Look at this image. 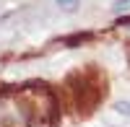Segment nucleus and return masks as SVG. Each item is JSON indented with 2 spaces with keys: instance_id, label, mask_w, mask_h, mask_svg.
Instances as JSON below:
<instances>
[{
  "instance_id": "nucleus-6",
  "label": "nucleus",
  "mask_w": 130,
  "mask_h": 127,
  "mask_svg": "<svg viewBox=\"0 0 130 127\" xmlns=\"http://www.w3.org/2000/svg\"><path fill=\"white\" fill-rule=\"evenodd\" d=\"M127 60H130V44H127Z\"/></svg>"
},
{
  "instance_id": "nucleus-5",
  "label": "nucleus",
  "mask_w": 130,
  "mask_h": 127,
  "mask_svg": "<svg viewBox=\"0 0 130 127\" xmlns=\"http://www.w3.org/2000/svg\"><path fill=\"white\" fill-rule=\"evenodd\" d=\"M117 24H120V26H130V16H122V18H117Z\"/></svg>"
},
{
  "instance_id": "nucleus-4",
  "label": "nucleus",
  "mask_w": 130,
  "mask_h": 127,
  "mask_svg": "<svg viewBox=\"0 0 130 127\" xmlns=\"http://www.w3.org/2000/svg\"><path fill=\"white\" fill-rule=\"evenodd\" d=\"M117 112L125 114V117H130V101H120V104H117Z\"/></svg>"
},
{
  "instance_id": "nucleus-3",
  "label": "nucleus",
  "mask_w": 130,
  "mask_h": 127,
  "mask_svg": "<svg viewBox=\"0 0 130 127\" xmlns=\"http://www.w3.org/2000/svg\"><path fill=\"white\" fill-rule=\"evenodd\" d=\"M130 8V0H117L115 3V13H122V10H127Z\"/></svg>"
},
{
  "instance_id": "nucleus-1",
  "label": "nucleus",
  "mask_w": 130,
  "mask_h": 127,
  "mask_svg": "<svg viewBox=\"0 0 130 127\" xmlns=\"http://www.w3.org/2000/svg\"><path fill=\"white\" fill-rule=\"evenodd\" d=\"M91 39H94V34H91V31H83V34L65 36V39H62V44H65V47H78L81 41H91Z\"/></svg>"
},
{
  "instance_id": "nucleus-2",
  "label": "nucleus",
  "mask_w": 130,
  "mask_h": 127,
  "mask_svg": "<svg viewBox=\"0 0 130 127\" xmlns=\"http://www.w3.org/2000/svg\"><path fill=\"white\" fill-rule=\"evenodd\" d=\"M57 5L65 8V10H73L75 5H78V0H57Z\"/></svg>"
}]
</instances>
